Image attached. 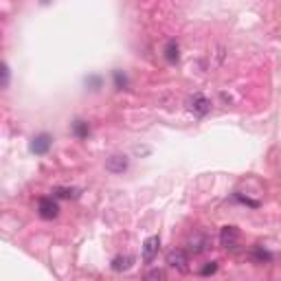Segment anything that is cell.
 Wrapping results in <instances>:
<instances>
[{
  "mask_svg": "<svg viewBox=\"0 0 281 281\" xmlns=\"http://www.w3.org/2000/svg\"><path fill=\"white\" fill-rule=\"evenodd\" d=\"M9 79H11V75H9V66L4 62H0V88H7Z\"/></svg>",
  "mask_w": 281,
  "mask_h": 281,
  "instance_id": "obj_13",
  "label": "cell"
},
{
  "mask_svg": "<svg viewBox=\"0 0 281 281\" xmlns=\"http://www.w3.org/2000/svg\"><path fill=\"white\" fill-rule=\"evenodd\" d=\"M165 275H163V270H152V273H147V279H163Z\"/></svg>",
  "mask_w": 281,
  "mask_h": 281,
  "instance_id": "obj_16",
  "label": "cell"
},
{
  "mask_svg": "<svg viewBox=\"0 0 281 281\" xmlns=\"http://www.w3.org/2000/svg\"><path fill=\"white\" fill-rule=\"evenodd\" d=\"M134 259L130 257V255H119V257L112 259V270H116V273H121V270H127L132 266Z\"/></svg>",
  "mask_w": 281,
  "mask_h": 281,
  "instance_id": "obj_10",
  "label": "cell"
},
{
  "mask_svg": "<svg viewBox=\"0 0 281 281\" xmlns=\"http://www.w3.org/2000/svg\"><path fill=\"white\" fill-rule=\"evenodd\" d=\"M178 57H180V49H178L176 40H169V42H167V47H165V59L169 64H176Z\"/></svg>",
  "mask_w": 281,
  "mask_h": 281,
  "instance_id": "obj_8",
  "label": "cell"
},
{
  "mask_svg": "<svg viewBox=\"0 0 281 281\" xmlns=\"http://www.w3.org/2000/svg\"><path fill=\"white\" fill-rule=\"evenodd\" d=\"M189 108H191V112H196L198 116H204L211 112V101L204 95H193V99L189 101Z\"/></svg>",
  "mask_w": 281,
  "mask_h": 281,
  "instance_id": "obj_6",
  "label": "cell"
},
{
  "mask_svg": "<svg viewBox=\"0 0 281 281\" xmlns=\"http://www.w3.org/2000/svg\"><path fill=\"white\" fill-rule=\"evenodd\" d=\"M213 273H218V264H216V262H209V264L200 270L202 277H209V275H213Z\"/></svg>",
  "mask_w": 281,
  "mask_h": 281,
  "instance_id": "obj_15",
  "label": "cell"
},
{
  "mask_svg": "<svg viewBox=\"0 0 281 281\" xmlns=\"http://www.w3.org/2000/svg\"><path fill=\"white\" fill-rule=\"evenodd\" d=\"M51 143H53L51 134L42 132V134L33 136V141H31V145H29V150H31L33 154H47V152L51 150Z\"/></svg>",
  "mask_w": 281,
  "mask_h": 281,
  "instance_id": "obj_5",
  "label": "cell"
},
{
  "mask_svg": "<svg viewBox=\"0 0 281 281\" xmlns=\"http://www.w3.org/2000/svg\"><path fill=\"white\" fill-rule=\"evenodd\" d=\"M253 257H255V262L264 264V262H270V259H273V255H270L268 250H264L262 246H255L253 248Z\"/></svg>",
  "mask_w": 281,
  "mask_h": 281,
  "instance_id": "obj_12",
  "label": "cell"
},
{
  "mask_svg": "<svg viewBox=\"0 0 281 281\" xmlns=\"http://www.w3.org/2000/svg\"><path fill=\"white\" fill-rule=\"evenodd\" d=\"M86 84H93V86H95L93 90H97V88L101 86V79H99V77H90V79H86Z\"/></svg>",
  "mask_w": 281,
  "mask_h": 281,
  "instance_id": "obj_17",
  "label": "cell"
},
{
  "mask_svg": "<svg viewBox=\"0 0 281 281\" xmlns=\"http://www.w3.org/2000/svg\"><path fill=\"white\" fill-rule=\"evenodd\" d=\"M73 134L77 136V139H88L90 136V125H88V121H81V119H77L73 123Z\"/></svg>",
  "mask_w": 281,
  "mask_h": 281,
  "instance_id": "obj_9",
  "label": "cell"
},
{
  "mask_svg": "<svg viewBox=\"0 0 281 281\" xmlns=\"http://www.w3.org/2000/svg\"><path fill=\"white\" fill-rule=\"evenodd\" d=\"M167 264L171 266V268H178V270H182V273H185V270L189 268V257H187V253L185 250H180V248H173V250H169V253H167Z\"/></svg>",
  "mask_w": 281,
  "mask_h": 281,
  "instance_id": "obj_4",
  "label": "cell"
},
{
  "mask_svg": "<svg viewBox=\"0 0 281 281\" xmlns=\"http://www.w3.org/2000/svg\"><path fill=\"white\" fill-rule=\"evenodd\" d=\"M53 196L55 198H62V200H70V198H77L79 191L73 187H55L53 189Z\"/></svg>",
  "mask_w": 281,
  "mask_h": 281,
  "instance_id": "obj_11",
  "label": "cell"
},
{
  "mask_svg": "<svg viewBox=\"0 0 281 281\" xmlns=\"http://www.w3.org/2000/svg\"><path fill=\"white\" fill-rule=\"evenodd\" d=\"M38 216L42 220H55L59 216V204L53 198H40L38 200Z\"/></svg>",
  "mask_w": 281,
  "mask_h": 281,
  "instance_id": "obj_1",
  "label": "cell"
},
{
  "mask_svg": "<svg viewBox=\"0 0 281 281\" xmlns=\"http://www.w3.org/2000/svg\"><path fill=\"white\" fill-rule=\"evenodd\" d=\"M112 77H114V86H116V90H123L125 86H127V77L123 73H121V70H114V73H112Z\"/></svg>",
  "mask_w": 281,
  "mask_h": 281,
  "instance_id": "obj_14",
  "label": "cell"
},
{
  "mask_svg": "<svg viewBox=\"0 0 281 281\" xmlns=\"http://www.w3.org/2000/svg\"><path fill=\"white\" fill-rule=\"evenodd\" d=\"M239 237H242V233L237 226H222V231H220V244L224 248H235L239 244Z\"/></svg>",
  "mask_w": 281,
  "mask_h": 281,
  "instance_id": "obj_2",
  "label": "cell"
},
{
  "mask_svg": "<svg viewBox=\"0 0 281 281\" xmlns=\"http://www.w3.org/2000/svg\"><path fill=\"white\" fill-rule=\"evenodd\" d=\"M127 158L125 156H121V154H114V156H110L108 161H106V169L112 171V173H123L127 169Z\"/></svg>",
  "mask_w": 281,
  "mask_h": 281,
  "instance_id": "obj_7",
  "label": "cell"
},
{
  "mask_svg": "<svg viewBox=\"0 0 281 281\" xmlns=\"http://www.w3.org/2000/svg\"><path fill=\"white\" fill-rule=\"evenodd\" d=\"M42 2H44V4H47V2H49V0H42Z\"/></svg>",
  "mask_w": 281,
  "mask_h": 281,
  "instance_id": "obj_18",
  "label": "cell"
},
{
  "mask_svg": "<svg viewBox=\"0 0 281 281\" xmlns=\"http://www.w3.org/2000/svg\"><path fill=\"white\" fill-rule=\"evenodd\" d=\"M158 248H161V237H158V235H152V237H147L145 242H143V262H145V264L154 262Z\"/></svg>",
  "mask_w": 281,
  "mask_h": 281,
  "instance_id": "obj_3",
  "label": "cell"
}]
</instances>
